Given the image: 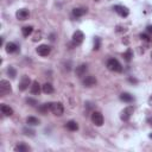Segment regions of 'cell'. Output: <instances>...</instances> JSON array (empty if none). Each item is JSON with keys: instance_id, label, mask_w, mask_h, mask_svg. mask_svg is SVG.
<instances>
[{"instance_id": "36", "label": "cell", "mask_w": 152, "mask_h": 152, "mask_svg": "<svg viewBox=\"0 0 152 152\" xmlns=\"http://www.w3.org/2000/svg\"><path fill=\"white\" fill-rule=\"evenodd\" d=\"M148 137H150V138L152 139V133H150V134H148Z\"/></svg>"}, {"instance_id": "19", "label": "cell", "mask_w": 152, "mask_h": 152, "mask_svg": "<svg viewBox=\"0 0 152 152\" xmlns=\"http://www.w3.org/2000/svg\"><path fill=\"white\" fill-rule=\"evenodd\" d=\"M26 124L28 126H37V125L40 124V120L38 118H36V116H27L26 118Z\"/></svg>"}, {"instance_id": "5", "label": "cell", "mask_w": 152, "mask_h": 152, "mask_svg": "<svg viewBox=\"0 0 152 152\" xmlns=\"http://www.w3.org/2000/svg\"><path fill=\"white\" fill-rule=\"evenodd\" d=\"M51 112H52L53 115L61 116L64 112V107L61 102H53V103H51Z\"/></svg>"}, {"instance_id": "28", "label": "cell", "mask_w": 152, "mask_h": 152, "mask_svg": "<svg viewBox=\"0 0 152 152\" xmlns=\"http://www.w3.org/2000/svg\"><path fill=\"white\" fill-rule=\"evenodd\" d=\"M127 31V28L125 27V26H122V25H118L116 26V32L118 33H120V32H126Z\"/></svg>"}, {"instance_id": "6", "label": "cell", "mask_w": 152, "mask_h": 152, "mask_svg": "<svg viewBox=\"0 0 152 152\" xmlns=\"http://www.w3.org/2000/svg\"><path fill=\"white\" fill-rule=\"evenodd\" d=\"M83 39H84V34H83L82 31L77 30V31L74 32V34H72V44L74 45H76V46L77 45H81L82 42H83Z\"/></svg>"}, {"instance_id": "12", "label": "cell", "mask_w": 152, "mask_h": 152, "mask_svg": "<svg viewBox=\"0 0 152 152\" xmlns=\"http://www.w3.org/2000/svg\"><path fill=\"white\" fill-rule=\"evenodd\" d=\"M5 50H6L7 53H13V52H15V51L19 50V46L15 43H13V42H8L5 45Z\"/></svg>"}, {"instance_id": "8", "label": "cell", "mask_w": 152, "mask_h": 152, "mask_svg": "<svg viewBox=\"0 0 152 152\" xmlns=\"http://www.w3.org/2000/svg\"><path fill=\"white\" fill-rule=\"evenodd\" d=\"M114 11L122 18H126L128 14H129V10L126 7V6H122V5H116L114 6Z\"/></svg>"}, {"instance_id": "10", "label": "cell", "mask_w": 152, "mask_h": 152, "mask_svg": "<svg viewBox=\"0 0 152 152\" xmlns=\"http://www.w3.org/2000/svg\"><path fill=\"white\" fill-rule=\"evenodd\" d=\"M50 51H51V48H50L49 45H46V44H42V45H39V46L37 48V53H38L39 56H42V57L48 56V55L50 53Z\"/></svg>"}, {"instance_id": "32", "label": "cell", "mask_w": 152, "mask_h": 152, "mask_svg": "<svg viewBox=\"0 0 152 152\" xmlns=\"http://www.w3.org/2000/svg\"><path fill=\"white\" fill-rule=\"evenodd\" d=\"M39 39H40V32H39V33H37V34H36V37H34V38H33V40H34V42H36V40H39Z\"/></svg>"}, {"instance_id": "16", "label": "cell", "mask_w": 152, "mask_h": 152, "mask_svg": "<svg viewBox=\"0 0 152 152\" xmlns=\"http://www.w3.org/2000/svg\"><path fill=\"white\" fill-rule=\"evenodd\" d=\"M87 13V8H83V7H77V8H74L72 10V15L78 18V17H82Z\"/></svg>"}, {"instance_id": "11", "label": "cell", "mask_w": 152, "mask_h": 152, "mask_svg": "<svg viewBox=\"0 0 152 152\" xmlns=\"http://www.w3.org/2000/svg\"><path fill=\"white\" fill-rule=\"evenodd\" d=\"M87 70H88L87 64H81V65L76 66V69H75V74H76L77 77H83V76L86 75Z\"/></svg>"}, {"instance_id": "1", "label": "cell", "mask_w": 152, "mask_h": 152, "mask_svg": "<svg viewBox=\"0 0 152 152\" xmlns=\"http://www.w3.org/2000/svg\"><path fill=\"white\" fill-rule=\"evenodd\" d=\"M106 65H107V69L110 71H114V72H121L122 71V66L116 58H109L107 61Z\"/></svg>"}, {"instance_id": "29", "label": "cell", "mask_w": 152, "mask_h": 152, "mask_svg": "<svg viewBox=\"0 0 152 152\" xmlns=\"http://www.w3.org/2000/svg\"><path fill=\"white\" fill-rule=\"evenodd\" d=\"M26 102H27L28 104H31V106H36V104H37V101H36L34 99H31V97H27V99H26Z\"/></svg>"}, {"instance_id": "21", "label": "cell", "mask_w": 152, "mask_h": 152, "mask_svg": "<svg viewBox=\"0 0 152 152\" xmlns=\"http://www.w3.org/2000/svg\"><path fill=\"white\" fill-rule=\"evenodd\" d=\"M38 110H39L40 113H43V114L48 113V110H51V103L49 102V103H43V104H40V106L38 107Z\"/></svg>"}, {"instance_id": "20", "label": "cell", "mask_w": 152, "mask_h": 152, "mask_svg": "<svg viewBox=\"0 0 152 152\" xmlns=\"http://www.w3.org/2000/svg\"><path fill=\"white\" fill-rule=\"evenodd\" d=\"M42 90H43V93H45V94H52V93H53V87H52L51 83H44V84L42 86Z\"/></svg>"}, {"instance_id": "18", "label": "cell", "mask_w": 152, "mask_h": 152, "mask_svg": "<svg viewBox=\"0 0 152 152\" xmlns=\"http://www.w3.org/2000/svg\"><path fill=\"white\" fill-rule=\"evenodd\" d=\"M30 150H31L30 146L26 145V144H24V142H19V144L14 147V151H15V152H26V151H30Z\"/></svg>"}, {"instance_id": "37", "label": "cell", "mask_w": 152, "mask_h": 152, "mask_svg": "<svg viewBox=\"0 0 152 152\" xmlns=\"http://www.w3.org/2000/svg\"><path fill=\"white\" fill-rule=\"evenodd\" d=\"M151 57H152V52H151Z\"/></svg>"}, {"instance_id": "23", "label": "cell", "mask_w": 152, "mask_h": 152, "mask_svg": "<svg viewBox=\"0 0 152 152\" xmlns=\"http://www.w3.org/2000/svg\"><path fill=\"white\" fill-rule=\"evenodd\" d=\"M122 57H124V59H125L126 62H131L132 58H133V51H132V49H127V50L125 51V53L122 55Z\"/></svg>"}, {"instance_id": "35", "label": "cell", "mask_w": 152, "mask_h": 152, "mask_svg": "<svg viewBox=\"0 0 152 152\" xmlns=\"http://www.w3.org/2000/svg\"><path fill=\"white\" fill-rule=\"evenodd\" d=\"M148 104H150V106H152V95L148 97Z\"/></svg>"}, {"instance_id": "26", "label": "cell", "mask_w": 152, "mask_h": 152, "mask_svg": "<svg viewBox=\"0 0 152 152\" xmlns=\"http://www.w3.org/2000/svg\"><path fill=\"white\" fill-rule=\"evenodd\" d=\"M100 43H101V40H100V38L99 37H95L94 38V50H99L100 49Z\"/></svg>"}, {"instance_id": "25", "label": "cell", "mask_w": 152, "mask_h": 152, "mask_svg": "<svg viewBox=\"0 0 152 152\" xmlns=\"http://www.w3.org/2000/svg\"><path fill=\"white\" fill-rule=\"evenodd\" d=\"M6 72H7V75H8L11 78H15V76H17V70H15L13 66H11V65L7 68Z\"/></svg>"}, {"instance_id": "33", "label": "cell", "mask_w": 152, "mask_h": 152, "mask_svg": "<svg viewBox=\"0 0 152 152\" xmlns=\"http://www.w3.org/2000/svg\"><path fill=\"white\" fill-rule=\"evenodd\" d=\"M128 81H129V82H132V83H137V82H138L135 78H132V77H129V78H128Z\"/></svg>"}, {"instance_id": "17", "label": "cell", "mask_w": 152, "mask_h": 152, "mask_svg": "<svg viewBox=\"0 0 152 152\" xmlns=\"http://www.w3.org/2000/svg\"><path fill=\"white\" fill-rule=\"evenodd\" d=\"M0 108H1V113H2L4 115H6V116H11V115L13 114V109H12L10 106L5 104V103H2Z\"/></svg>"}, {"instance_id": "31", "label": "cell", "mask_w": 152, "mask_h": 152, "mask_svg": "<svg viewBox=\"0 0 152 152\" xmlns=\"http://www.w3.org/2000/svg\"><path fill=\"white\" fill-rule=\"evenodd\" d=\"M146 30H147V32H148L150 37H152V25H148V26L146 27Z\"/></svg>"}, {"instance_id": "7", "label": "cell", "mask_w": 152, "mask_h": 152, "mask_svg": "<svg viewBox=\"0 0 152 152\" xmlns=\"http://www.w3.org/2000/svg\"><path fill=\"white\" fill-rule=\"evenodd\" d=\"M91 121L96 125V126H102L103 125V115L100 112H93L91 113Z\"/></svg>"}, {"instance_id": "13", "label": "cell", "mask_w": 152, "mask_h": 152, "mask_svg": "<svg viewBox=\"0 0 152 152\" xmlns=\"http://www.w3.org/2000/svg\"><path fill=\"white\" fill-rule=\"evenodd\" d=\"M82 83H83L84 87H93V86L96 84V78L94 76H86L83 78Z\"/></svg>"}, {"instance_id": "14", "label": "cell", "mask_w": 152, "mask_h": 152, "mask_svg": "<svg viewBox=\"0 0 152 152\" xmlns=\"http://www.w3.org/2000/svg\"><path fill=\"white\" fill-rule=\"evenodd\" d=\"M40 90H42V86L38 83V81H33L32 84H31V94L33 95H39L40 94Z\"/></svg>"}, {"instance_id": "34", "label": "cell", "mask_w": 152, "mask_h": 152, "mask_svg": "<svg viewBox=\"0 0 152 152\" xmlns=\"http://www.w3.org/2000/svg\"><path fill=\"white\" fill-rule=\"evenodd\" d=\"M147 122H148V124H150V125L152 126V116H150V118H147Z\"/></svg>"}, {"instance_id": "22", "label": "cell", "mask_w": 152, "mask_h": 152, "mask_svg": "<svg viewBox=\"0 0 152 152\" xmlns=\"http://www.w3.org/2000/svg\"><path fill=\"white\" fill-rule=\"evenodd\" d=\"M65 126H66V128H68L69 131H77V129H78V125H77V122L74 121V120L68 121Z\"/></svg>"}, {"instance_id": "24", "label": "cell", "mask_w": 152, "mask_h": 152, "mask_svg": "<svg viewBox=\"0 0 152 152\" xmlns=\"http://www.w3.org/2000/svg\"><path fill=\"white\" fill-rule=\"evenodd\" d=\"M32 32H33V27H32L31 25H30V26H24V27L21 28V33H23L24 37H28Z\"/></svg>"}, {"instance_id": "9", "label": "cell", "mask_w": 152, "mask_h": 152, "mask_svg": "<svg viewBox=\"0 0 152 152\" xmlns=\"http://www.w3.org/2000/svg\"><path fill=\"white\" fill-rule=\"evenodd\" d=\"M15 17H17L18 20H27L28 17H30V11L26 10V8H20V10L17 11Z\"/></svg>"}, {"instance_id": "27", "label": "cell", "mask_w": 152, "mask_h": 152, "mask_svg": "<svg viewBox=\"0 0 152 152\" xmlns=\"http://www.w3.org/2000/svg\"><path fill=\"white\" fill-rule=\"evenodd\" d=\"M23 132H24L25 135H28V137H33L34 135V131L33 129H30V128H24Z\"/></svg>"}, {"instance_id": "15", "label": "cell", "mask_w": 152, "mask_h": 152, "mask_svg": "<svg viewBox=\"0 0 152 152\" xmlns=\"http://www.w3.org/2000/svg\"><path fill=\"white\" fill-rule=\"evenodd\" d=\"M120 100L124 101V102L131 103V102L134 101V96H133L132 94H129V93H122V94L120 95Z\"/></svg>"}, {"instance_id": "4", "label": "cell", "mask_w": 152, "mask_h": 152, "mask_svg": "<svg viewBox=\"0 0 152 152\" xmlns=\"http://www.w3.org/2000/svg\"><path fill=\"white\" fill-rule=\"evenodd\" d=\"M30 84H31V78H30L27 75H23L21 78H20V81H19L18 88H19L20 91H25V90L28 88Z\"/></svg>"}, {"instance_id": "30", "label": "cell", "mask_w": 152, "mask_h": 152, "mask_svg": "<svg viewBox=\"0 0 152 152\" xmlns=\"http://www.w3.org/2000/svg\"><path fill=\"white\" fill-rule=\"evenodd\" d=\"M140 38H141L142 40H145V42H147V43H150V42H151V39H150V37H148L147 34H145V33H141V34H140Z\"/></svg>"}, {"instance_id": "3", "label": "cell", "mask_w": 152, "mask_h": 152, "mask_svg": "<svg viewBox=\"0 0 152 152\" xmlns=\"http://www.w3.org/2000/svg\"><path fill=\"white\" fill-rule=\"evenodd\" d=\"M133 113H134V107H133V106H128V107L124 108V110L121 112L120 119H121L122 121H128V120L131 119V116H132Z\"/></svg>"}, {"instance_id": "2", "label": "cell", "mask_w": 152, "mask_h": 152, "mask_svg": "<svg viewBox=\"0 0 152 152\" xmlns=\"http://www.w3.org/2000/svg\"><path fill=\"white\" fill-rule=\"evenodd\" d=\"M12 91V87L11 83L6 80H1L0 81V95L1 96H6Z\"/></svg>"}]
</instances>
